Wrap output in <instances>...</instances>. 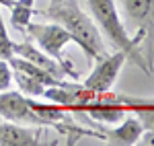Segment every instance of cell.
Masks as SVG:
<instances>
[{
  "instance_id": "obj_1",
  "label": "cell",
  "mask_w": 154,
  "mask_h": 146,
  "mask_svg": "<svg viewBox=\"0 0 154 146\" xmlns=\"http://www.w3.org/2000/svg\"><path fill=\"white\" fill-rule=\"evenodd\" d=\"M41 14L62 25L70 33V39L91 60L97 62L99 58L105 56V43H103V35L99 27L86 12H82L76 0H62L58 4H49V8Z\"/></svg>"
},
{
  "instance_id": "obj_2",
  "label": "cell",
  "mask_w": 154,
  "mask_h": 146,
  "mask_svg": "<svg viewBox=\"0 0 154 146\" xmlns=\"http://www.w3.org/2000/svg\"><path fill=\"white\" fill-rule=\"evenodd\" d=\"M88 4V11H91V17L97 23L101 35H105L119 51L125 54V58H130L140 70H144V74H152L150 66L146 64V58H144L142 49H140V43L144 41V33L138 31L136 37H130L125 27L119 19L117 6H115V0H86Z\"/></svg>"
},
{
  "instance_id": "obj_3",
  "label": "cell",
  "mask_w": 154,
  "mask_h": 146,
  "mask_svg": "<svg viewBox=\"0 0 154 146\" xmlns=\"http://www.w3.org/2000/svg\"><path fill=\"white\" fill-rule=\"evenodd\" d=\"M27 37L31 41H35L39 48L43 49L48 56H51L54 60L58 62L60 66L64 68L66 76H72V78H78V72L74 68V64L70 60L64 58V45L70 43V33L62 27L60 23H29L27 29H25Z\"/></svg>"
},
{
  "instance_id": "obj_4",
  "label": "cell",
  "mask_w": 154,
  "mask_h": 146,
  "mask_svg": "<svg viewBox=\"0 0 154 146\" xmlns=\"http://www.w3.org/2000/svg\"><path fill=\"white\" fill-rule=\"evenodd\" d=\"M121 4L134 27L144 33L146 49L142 54L146 58V64L154 72V0H121Z\"/></svg>"
},
{
  "instance_id": "obj_5",
  "label": "cell",
  "mask_w": 154,
  "mask_h": 146,
  "mask_svg": "<svg viewBox=\"0 0 154 146\" xmlns=\"http://www.w3.org/2000/svg\"><path fill=\"white\" fill-rule=\"evenodd\" d=\"M125 60H128L125 54L119 51V49L115 51V54H111V56L99 58L95 70L84 78L82 86L88 89V91H93V93H107V91H111Z\"/></svg>"
},
{
  "instance_id": "obj_6",
  "label": "cell",
  "mask_w": 154,
  "mask_h": 146,
  "mask_svg": "<svg viewBox=\"0 0 154 146\" xmlns=\"http://www.w3.org/2000/svg\"><path fill=\"white\" fill-rule=\"evenodd\" d=\"M0 117L6 122L23 123V126H41V120L35 111L31 109L29 97L23 95L21 91H2L0 93Z\"/></svg>"
},
{
  "instance_id": "obj_7",
  "label": "cell",
  "mask_w": 154,
  "mask_h": 146,
  "mask_svg": "<svg viewBox=\"0 0 154 146\" xmlns=\"http://www.w3.org/2000/svg\"><path fill=\"white\" fill-rule=\"evenodd\" d=\"M91 123H93V130L99 134V140L117 146L138 144V140L144 134V126L136 115H131V117L125 115L121 120V126H117V128H105V126H101V122H93V120H91Z\"/></svg>"
},
{
  "instance_id": "obj_8",
  "label": "cell",
  "mask_w": 154,
  "mask_h": 146,
  "mask_svg": "<svg viewBox=\"0 0 154 146\" xmlns=\"http://www.w3.org/2000/svg\"><path fill=\"white\" fill-rule=\"evenodd\" d=\"M41 130L39 126L29 128L14 122H0V146H39Z\"/></svg>"
},
{
  "instance_id": "obj_9",
  "label": "cell",
  "mask_w": 154,
  "mask_h": 146,
  "mask_svg": "<svg viewBox=\"0 0 154 146\" xmlns=\"http://www.w3.org/2000/svg\"><path fill=\"white\" fill-rule=\"evenodd\" d=\"M14 56L31 62V64H35V66L43 68V70H48V72H51L54 76H58V78H64V76H66L64 68H62L51 56H48L43 49H37V45L29 37H27L25 41H21V43H14Z\"/></svg>"
},
{
  "instance_id": "obj_10",
  "label": "cell",
  "mask_w": 154,
  "mask_h": 146,
  "mask_svg": "<svg viewBox=\"0 0 154 146\" xmlns=\"http://www.w3.org/2000/svg\"><path fill=\"white\" fill-rule=\"evenodd\" d=\"M35 0H14V4L11 6V25L17 31L27 29V25L31 23V17L35 14Z\"/></svg>"
},
{
  "instance_id": "obj_11",
  "label": "cell",
  "mask_w": 154,
  "mask_h": 146,
  "mask_svg": "<svg viewBox=\"0 0 154 146\" xmlns=\"http://www.w3.org/2000/svg\"><path fill=\"white\" fill-rule=\"evenodd\" d=\"M12 76H14V82H17L19 91L23 95H27V97H43V93H45L48 86L41 85L35 76H31L25 70H19V68H12Z\"/></svg>"
},
{
  "instance_id": "obj_12",
  "label": "cell",
  "mask_w": 154,
  "mask_h": 146,
  "mask_svg": "<svg viewBox=\"0 0 154 146\" xmlns=\"http://www.w3.org/2000/svg\"><path fill=\"white\" fill-rule=\"evenodd\" d=\"M14 56V41L11 39L6 25H4V17L0 11V60H11Z\"/></svg>"
},
{
  "instance_id": "obj_13",
  "label": "cell",
  "mask_w": 154,
  "mask_h": 146,
  "mask_svg": "<svg viewBox=\"0 0 154 146\" xmlns=\"http://www.w3.org/2000/svg\"><path fill=\"white\" fill-rule=\"evenodd\" d=\"M14 85V76H12V66L8 60H0V93L8 91Z\"/></svg>"
},
{
  "instance_id": "obj_14",
  "label": "cell",
  "mask_w": 154,
  "mask_h": 146,
  "mask_svg": "<svg viewBox=\"0 0 154 146\" xmlns=\"http://www.w3.org/2000/svg\"><path fill=\"white\" fill-rule=\"evenodd\" d=\"M12 4H14V0H0V6H6V8H11Z\"/></svg>"
},
{
  "instance_id": "obj_15",
  "label": "cell",
  "mask_w": 154,
  "mask_h": 146,
  "mask_svg": "<svg viewBox=\"0 0 154 146\" xmlns=\"http://www.w3.org/2000/svg\"><path fill=\"white\" fill-rule=\"evenodd\" d=\"M58 2H62V0H51V4H58Z\"/></svg>"
},
{
  "instance_id": "obj_16",
  "label": "cell",
  "mask_w": 154,
  "mask_h": 146,
  "mask_svg": "<svg viewBox=\"0 0 154 146\" xmlns=\"http://www.w3.org/2000/svg\"><path fill=\"white\" fill-rule=\"evenodd\" d=\"M0 122H2V117H0Z\"/></svg>"
}]
</instances>
